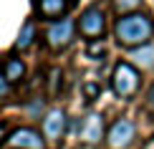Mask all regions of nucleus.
Returning a JSON list of instances; mask_svg holds the SVG:
<instances>
[{"instance_id":"f3484780","label":"nucleus","mask_w":154,"mask_h":149,"mask_svg":"<svg viewBox=\"0 0 154 149\" xmlns=\"http://www.w3.org/2000/svg\"><path fill=\"white\" fill-rule=\"evenodd\" d=\"M146 106H149V111L154 114V83H152L149 91H146Z\"/></svg>"},{"instance_id":"0eeeda50","label":"nucleus","mask_w":154,"mask_h":149,"mask_svg":"<svg viewBox=\"0 0 154 149\" xmlns=\"http://www.w3.org/2000/svg\"><path fill=\"white\" fill-rule=\"evenodd\" d=\"M76 132H79V139L83 144H99L101 139L106 137V124L101 114H88L83 121L76 124Z\"/></svg>"},{"instance_id":"a211bd4d","label":"nucleus","mask_w":154,"mask_h":149,"mask_svg":"<svg viewBox=\"0 0 154 149\" xmlns=\"http://www.w3.org/2000/svg\"><path fill=\"white\" fill-rule=\"evenodd\" d=\"M83 91H86V96H88V99H94V96L99 94V86H94V83H88V86L83 88Z\"/></svg>"},{"instance_id":"f8f14e48","label":"nucleus","mask_w":154,"mask_h":149,"mask_svg":"<svg viewBox=\"0 0 154 149\" xmlns=\"http://www.w3.org/2000/svg\"><path fill=\"white\" fill-rule=\"evenodd\" d=\"M35 36H38V33H35V25L28 20V23H25L23 28H20V33H18L15 48H18V51H28V48H30V46L35 43Z\"/></svg>"},{"instance_id":"4468645a","label":"nucleus","mask_w":154,"mask_h":149,"mask_svg":"<svg viewBox=\"0 0 154 149\" xmlns=\"http://www.w3.org/2000/svg\"><path fill=\"white\" fill-rule=\"evenodd\" d=\"M28 114L33 116V119H35V116H41L43 114V101L41 99H33V104L28 106ZM43 116H46V114H43Z\"/></svg>"},{"instance_id":"9b49d317","label":"nucleus","mask_w":154,"mask_h":149,"mask_svg":"<svg viewBox=\"0 0 154 149\" xmlns=\"http://www.w3.org/2000/svg\"><path fill=\"white\" fill-rule=\"evenodd\" d=\"M3 76H5L10 83H18V81L25 76V63L20 61V58H8L5 66H3Z\"/></svg>"},{"instance_id":"39448f33","label":"nucleus","mask_w":154,"mask_h":149,"mask_svg":"<svg viewBox=\"0 0 154 149\" xmlns=\"http://www.w3.org/2000/svg\"><path fill=\"white\" fill-rule=\"evenodd\" d=\"M79 30H81L83 38H88V41H99V38L104 36V30H106V15H104V10H101L99 5L86 8L81 13V18H79Z\"/></svg>"},{"instance_id":"9d476101","label":"nucleus","mask_w":154,"mask_h":149,"mask_svg":"<svg viewBox=\"0 0 154 149\" xmlns=\"http://www.w3.org/2000/svg\"><path fill=\"white\" fill-rule=\"evenodd\" d=\"M38 10L43 18H58L61 20V15L68 10V0H41Z\"/></svg>"},{"instance_id":"423d86ee","label":"nucleus","mask_w":154,"mask_h":149,"mask_svg":"<svg viewBox=\"0 0 154 149\" xmlns=\"http://www.w3.org/2000/svg\"><path fill=\"white\" fill-rule=\"evenodd\" d=\"M66 132H68V114L63 109L46 111V116H43V137L48 141H53V144H58V141H63Z\"/></svg>"},{"instance_id":"2eb2a0df","label":"nucleus","mask_w":154,"mask_h":149,"mask_svg":"<svg viewBox=\"0 0 154 149\" xmlns=\"http://www.w3.org/2000/svg\"><path fill=\"white\" fill-rule=\"evenodd\" d=\"M101 56H104V46H101L99 41H94V46L88 48V58H94V61H99Z\"/></svg>"},{"instance_id":"f257e3e1","label":"nucleus","mask_w":154,"mask_h":149,"mask_svg":"<svg viewBox=\"0 0 154 149\" xmlns=\"http://www.w3.org/2000/svg\"><path fill=\"white\" fill-rule=\"evenodd\" d=\"M114 38L126 48L146 46L154 38V18L146 13H126L114 23Z\"/></svg>"},{"instance_id":"1a4fd4ad","label":"nucleus","mask_w":154,"mask_h":149,"mask_svg":"<svg viewBox=\"0 0 154 149\" xmlns=\"http://www.w3.org/2000/svg\"><path fill=\"white\" fill-rule=\"evenodd\" d=\"M131 63L137 68H142V71H152L154 68V46L152 43H146V46H139V48H131Z\"/></svg>"},{"instance_id":"20e7f679","label":"nucleus","mask_w":154,"mask_h":149,"mask_svg":"<svg viewBox=\"0 0 154 149\" xmlns=\"http://www.w3.org/2000/svg\"><path fill=\"white\" fill-rule=\"evenodd\" d=\"M137 139V126L131 119H116L106 132V147L109 149H129Z\"/></svg>"},{"instance_id":"7ed1b4c3","label":"nucleus","mask_w":154,"mask_h":149,"mask_svg":"<svg viewBox=\"0 0 154 149\" xmlns=\"http://www.w3.org/2000/svg\"><path fill=\"white\" fill-rule=\"evenodd\" d=\"M76 38V20L73 18H61V20H53L46 30V43L53 51H63L73 43Z\"/></svg>"},{"instance_id":"6e6552de","label":"nucleus","mask_w":154,"mask_h":149,"mask_svg":"<svg viewBox=\"0 0 154 149\" xmlns=\"http://www.w3.org/2000/svg\"><path fill=\"white\" fill-rule=\"evenodd\" d=\"M43 139L46 137H43L41 132H35V129H30V126H20V129H15V132L8 137L13 149H43L46 147Z\"/></svg>"},{"instance_id":"dca6fc26","label":"nucleus","mask_w":154,"mask_h":149,"mask_svg":"<svg viewBox=\"0 0 154 149\" xmlns=\"http://www.w3.org/2000/svg\"><path fill=\"white\" fill-rule=\"evenodd\" d=\"M8 94H10V81L5 76H0V101L8 99Z\"/></svg>"},{"instance_id":"ddd939ff","label":"nucleus","mask_w":154,"mask_h":149,"mask_svg":"<svg viewBox=\"0 0 154 149\" xmlns=\"http://www.w3.org/2000/svg\"><path fill=\"white\" fill-rule=\"evenodd\" d=\"M142 5V0H114V8H116L119 13H137V8Z\"/></svg>"},{"instance_id":"f03ea898","label":"nucleus","mask_w":154,"mask_h":149,"mask_svg":"<svg viewBox=\"0 0 154 149\" xmlns=\"http://www.w3.org/2000/svg\"><path fill=\"white\" fill-rule=\"evenodd\" d=\"M139 68L134 66L131 61H121L114 66V73H111V88L119 99H131L137 96L139 91Z\"/></svg>"}]
</instances>
